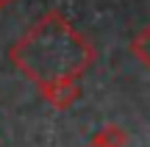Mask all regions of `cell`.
<instances>
[{
  "mask_svg": "<svg viewBox=\"0 0 150 147\" xmlns=\"http://www.w3.org/2000/svg\"><path fill=\"white\" fill-rule=\"evenodd\" d=\"M11 3V0H0V8H6V6H8Z\"/></svg>",
  "mask_w": 150,
  "mask_h": 147,
  "instance_id": "obj_4",
  "label": "cell"
},
{
  "mask_svg": "<svg viewBox=\"0 0 150 147\" xmlns=\"http://www.w3.org/2000/svg\"><path fill=\"white\" fill-rule=\"evenodd\" d=\"M8 58L50 106L70 108L81 97V78L95 61V44L61 11H47L8 50Z\"/></svg>",
  "mask_w": 150,
  "mask_h": 147,
  "instance_id": "obj_1",
  "label": "cell"
},
{
  "mask_svg": "<svg viewBox=\"0 0 150 147\" xmlns=\"http://www.w3.org/2000/svg\"><path fill=\"white\" fill-rule=\"evenodd\" d=\"M125 144H128V133L117 125H106L103 131H97L89 139L86 147H125Z\"/></svg>",
  "mask_w": 150,
  "mask_h": 147,
  "instance_id": "obj_2",
  "label": "cell"
},
{
  "mask_svg": "<svg viewBox=\"0 0 150 147\" xmlns=\"http://www.w3.org/2000/svg\"><path fill=\"white\" fill-rule=\"evenodd\" d=\"M147 39H150V31H147V28H142L139 36L134 39V56L142 61V67L150 64V56H147Z\"/></svg>",
  "mask_w": 150,
  "mask_h": 147,
  "instance_id": "obj_3",
  "label": "cell"
}]
</instances>
